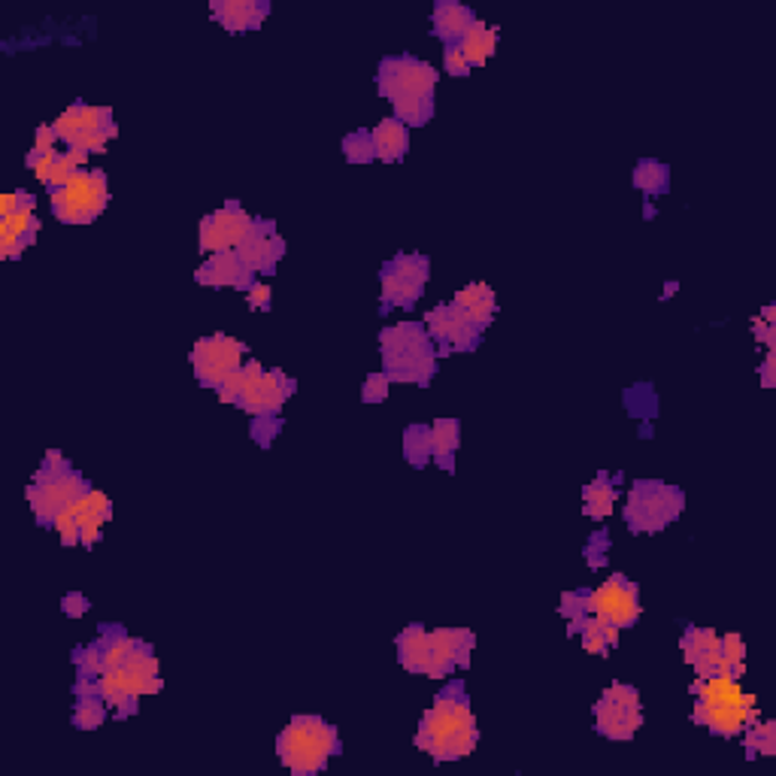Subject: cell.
<instances>
[{"label": "cell", "mask_w": 776, "mask_h": 776, "mask_svg": "<svg viewBox=\"0 0 776 776\" xmlns=\"http://www.w3.org/2000/svg\"><path fill=\"white\" fill-rule=\"evenodd\" d=\"M476 743H480V728H476L464 679H449L419 722L416 747L428 752L434 762H458V759H468Z\"/></svg>", "instance_id": "cell-1"}, {"label": "cell", "mask_w": 776, "mask_h": 776, "mask_svg": "<svg viewBox=\"0 0 776 776\" xmlns=\"http://www.w3.org/2000/svg\"><path fill=\"white\" fill-rule=\"evenodd\" d=\"M476 634L471 628H437L428 631L425 625H407L398 640V662L407 674L431 679H449L456 670L471 667Z\"/></svg>", "instance_id": "cell-2"}, {"label": "cell", "mask_w": 776, "mask_h": 776, "mask_svg": "<svg viewBox=\"0 0 776 776\" xmlns=\"http://www.w3.org/2000/svg\"><path fill=\"white\" fill-rule=\"evenodd\" d=\"M376 92L391 104L398 122L425 128L437 110V68L416 56H386L376 68Z\"/></svg>", "instance_id": "cell-3"}, {"label": "cell", "mask_w": 776, "mask_h": 776, "mask_svg": "<svg viewBox=\"0 0 776 776\" xmlns=\"http://www.w3.org/2000/svg\"><path fill=\"white\" fill-rule=\"evenodd\" d=\"M161 689H165V679H161L158 655L153 643L146 640H137L125 665L112 667L100 677L73 679V694H97L100 701H107V707L116 710L119 719L137 716L140 701L146 694H158Z\"/></svg>", "instance_id": "cell-4"}, {"label": "cell", "mask_w": 776, "mask_h": 776, "mask_svg": "<svg viewBox=\"0 0 776 776\" xmlns=\"http://www.w3.org/2000/svg\"><path fill=\"white\" fill-rule=\"evenodd\" d=\"M692 722L716 737H737L747 731L755 716V698L740 689V679L710 674L692 682Z\"/></svg>", "instance_id": "cell-5"}, {"label": "cell", "mask_w": 776, "mask_h": 776, "mask_svg": "<svg viewBox=\"0 0 776 776\" xmlns=\"http://www.w3.org/2000/svg\"><path fill=\"white\" fill-rule=\"evenodd\" d=\"M379 359H383V374H388L391 383H403V386H431V379L440 367V355L425 322L407 319L383 328Z\"/></svg>", "instance_id": "cell-6"}, {"label": "cell", "mask_w": 776, "mask_h": 776, "mask_svg": "<svg viewBox=\"0 0 776 776\" xmlns=\"http://www.w3.org/2000/svg\"><path fill=\"white\" fill-rule=\"evenodd\" d=\"M340 752H343L340 731L331 722H325L322 716H310V713L291 716L289 725L277 737L279 762L294 776L322 774Z\"/></svg>", "instance_id": "cell-7"}, {"label": "cell", "mask_w": 776, "mask_h": 776, "mask_svg": "<svg viewBox=\"0 0 776 776\" xmlns=\"http://www.w3.org/2000/svg\"><path fill=\"white\" fill-rule=\"evenodd\" d=\"M92 488L95 485L88 483L68 458L58 449H49L28 485V507L34 513V522L40 528H52L58 516L73 507L83 495H88Z\"/></svg>", "instance_id": "cell-8"}, {"label": "cell", "mask_w": 776, "mask_h": 776, "mask_svg": "<svg viewBox=\"0 0 776 776\" xmlns=\"http://www.w3.org/2000/svg\"><path fill=\"white\" fill-rule=\"evenodd\" d=\"M686 513V492L662 480H634L625 500V525L631 534H662Z\"/></svg>", "instance_id": "cell-9"}, {"label": "cell", "mask_w": 776, "mask_h": 776, "mask_svg": "<svg viewBox=\"0 0 776 776\" xmlns=\"http://www.w3.org/2000/svg\"><path fill=\"white\" fill-rule=\"evenodd\" d=\"M110 204V180L100 167H83L73 180L49 194V207L61 225H92Z\"/></svg>", "instance_id": "cell-10"}, {"label": "cell", "mask_w": 776, "mask_h": 776, "mask_svg": "<svg viewBox=\"0 0 776 776\" xmlns=\"http://www.w3.org/2000/svg\"><path fill=\"white\" fill-rule=\"evenodd\" d=\"M431 279V258L422 252H398L379 267V313L413 310Z\"/></svg>", "instance_id": "cell-11"}, {"label": "cell", "mask_w": 776, "mask_h": 776, "mask_svg": "<svg viewBox=\"0 0 776 776\" xmlns=\"http://www.w3.org/2000/svg\"><path fill=\"white\" fill-rule=\"evenodd\" d=\"M52 128L68 149L85 155L104 153L107 143L119 137V125L112 119L110 107H92L85 100H76L73 107H68L52 122Z\"/></svg>", "instance_id": "cell-12"}, {"label": "cell", "mask_w": 776, "mask_h": 776, "mask_svg": "<svg viewBox=\"0 0 776 776\" xmlns=\"http://www.w3.org/2000/svg\"><path fill=\"white\" fill-rule=\"evenodd\" d=\"M592 716H595L597 735L607 737L613 743H628V740H634L640 728H643L640 692L634 686H628V682H613V686H607V689L601 692Z\"/></svg>", "instance_id": "cell-13"}, {"label": "cell", "mask_w": 776, "mask_h": 776, "mask_svg": "<svg viewBox=\"0 0 776 776\" xmlns=\"http://www.w3.org/2000/svg\"><path fill=\"white\" fill-rule=\"evenodd\" d=\"M140 638H131L125 625L104 622L97 628V638L85 646H76L70 652V662L76 670V679H92L107 674L112 667L125 665L128 655L134 652Z\"/></svg>", "instance_id": "cell-14"}, {"label": "cell", "mask_w": 776, "mask_h": 776, "mask_svg": "<svg viewBox=\"0 0 776 776\" xmlns=\"http://www.w3.org/2000/svg\"><path fill=\"white\" fill-rule=\"evenodd\" d=\"M298 391V383L289 374H282L279 367L264 371L262 361H246V388L237 401V410L255 416H279L282 407Z\"/></svg>", "instance_id": "cell-15"}, {"label": "cell", "mask_w": 776, "mask_h": 776, "mask_svg": "<svg viewBox=\"0 0 776 776\" xmlns=\"http://www.w3.org/2000/svg\"><path fill=\"white\" fill-rule=\"evenodd\" d=\"M243 359H246V343L237 340V337H228V334L201 337L189 352L194 379L204 388H213V391H219L225 379L243 367Z\"/></svg>", "instance_id": "cell-16"}, {"label": "cell", "mask_w": 776, "mask_h": 776, "mask_svg": "<svg viewBox=\"0 0 776 776\" xmlns=\"http://www.w3.org/2000/svg\"><path fill=\"white\" fill-rule=\"evenodd\" d=\"M589 616H597L601 622L613 625L619 631L634 628L643 616L638 582L625 573H613L597 589H589Z\"/></svg>", "instance_id": "cell-17"}, {"label": "cell", "mask_w": 776, "mask_h": 776, "mask_svg": "<svg viewBox=\"0 0 776 776\" xmlns=\"http://www.w3.org/2000/svg\"><path fill=\"white\" fill-rule=\"evenodd\" d=\"M425 328H428L431 340L437 347V355H458V352H476L483 343V334L476 325L468 322V316L458 310L452 301L437 304L434 310L425 313Z\"/></svg>", "instance_id": "cell-18"}, {"label": "cell", "mask_w": 776, "mask_h": 776, "mask_svg": "<svg viewBox=\"0 0 776 776\" xmlns=\"http://www.w3.org/2000/svg\"><path fill=\"white\" fill-rule=\"evenodd\" d=\"M252 225H255V216H250L237 201H225L222 207L204 216V222H201V234H197L201 250L209 252V255L234 252L246 240Z\"/></svg>", "instance_id": "cell-19"}, {"label": "cell", "mask_w": 776, "mask_h": 776, "mask_svg": "<svg viewBox=\"0 0 776 776\" xmlns=\"http://www.w3.org/2000/svg\"><path fill=\"white\" fill-rule=\"evenodd\" d=\"M234 252L240 255V262L250 267L252 274H274L277 264L282 262V255H286V240L279 237L277 222L255 219L246 240H243Z\"/></svg>", "instance_id": "cell-20"}, {"label": "cell", "mask_w": 776, "mask_h": 776, "mask_svg": "<svg viewBox=\"0 0 776 776\" xmlns=\"http://www.w3.org/2000/svg\"><path fill=\"white\" fill-rule=\"evenodd\" d=\"M194 282L207 286V289L250 291L258 282V274H252L250 267L240 262L237 252H216L194 270Z\"/></svg>", "instance_id": "cell-21"}, {"label": "cell", "mask_w": 776, "mask_h": 776, "mask_svg": "<svg viewBox=\"0 0 776 776\" xmlns=\"http://www.w3.org/2000/svg\"><path fill=\"white\" fill-rule=\"evenodd\" d=\"M679 652L698 677H710L722 665V634H716L713 628L686 625V631L679 638Z\"/></svg>", "instance_id": "cell-22"}, {"label": "cell", "mask_w": 776, "mask_h": 776, "mask_svg": "<svg viewBox=\"0 0 776 776\" xmlns=\"http://www.w3.org/2000/svg\"><path fill=\"white\" fill-rule=\"evenodd\" d=\"M70 513H73V525L80 531V546L95 549L104 537V525L112 519V500L100 488H92L88 495H83L70 507Z\"/></svg>", "instance_id": "cell-23"}, {"label": "cell", "mask_w": 776, "mask_h": 776, "mask_svg": "<svg viewBox=\"0 0 776 776\" xmlns=\"http://www.w3.org/2000/svg\"><path fill=\"white\" fill-rule=\"evenodd\" d=\"M270 0H213L209 15L231 34H250L258 31L270 15Z\"/></svg>", "instance_id": "cell-24"}, {"label": "cell", "mask_w": 776, "mask_h": 776, "mask_svg": "<svg viewBox=\"0 0 776 776\" xmlns=\"http://www.w3.org/2000/svg\"><path fill=\"white\" fill-rule=\"evenodd\" d=\"M37 234H40V219L34 216V209H22L10 219H0V258L19 262L25 250L37 243Z\"/></svg>", "instance_id": "cell-25"}, {"label": "cell", "mask_w": 776, "mask_h": 776, "mask_svg": "<svg viewBox=\"0 0 776 776\" xmlns=\"http://www.w3.org/2000/svg\"><path fill=\"white\" fill-rule=\"evenodd\" d=\"M476 25V13L458 0H437L431 13V34L444 46H456Z\"/></svg>", "instance_id": "cell-26"}, {"label": "cell", "mask_w": 776, "mask_h": 776, "mask_svg": "<svg viewBox=\"0 0 776 776\" xmlns=\"http://www.w3.org/2000/svg\"><path fill=\"white\" fill-rule=\"evenodd\" d=\"M452 304L468 316L471 325H476L480 331L492 328V322L498 316V298H495V289L488 282H468L464 289L456 291Z\"/></svg>", "instance_id": "cell-27"}, {"label": "cell", "mask_w": 776, "mask_h": 776, "mask_svg": "<svg viewBox=\"0 0 776 776\" xmlns=\"http://www.w3.org/2000/svg\"><path fill=\"white\" fill-rule=\"evenodd\" d=\"M568 634L570 638L582 640V650L589 655H597V658H607L616 646H619V628L613 625L601 622L597 616H582L577 622H568Z\"/></svg>", "instance_id": "cell-28"}, {"label": "cell", "mask_w": 776, "mask_h": 776, "mask_svg": "<svg viewBox=\"0 0 776 776\" xmlns=\"http://www.w3.org/2000/svg\"><path fill=\"white\" fill-rule=\"evenodd\" d=\"M619 483H622V473H597L595 480L585 485V492H582V513L589 516V519H595V522L607 519L613 513V507H616V498H619Z\"/></svg>", "instance_id": "cell-29"}, {"label": "cell", "mask_w": 776, "mask_h": 776, "mask_svg": "<svg viewBox=\"0 0 776 776\" xmlns=\"http://www.w3.org/2000/svg\"><path fill=\"white\" fill-rule=\"evenodd\" d=\"M371 137H374L376 161H383V165H398V161H403L407 153H410V128L398 122L395 116H391V119H383V122L371 131Z\"/></svg>", "instance_id": "cell-30"}, {"label": "cell", "mask_w": 776, "mask_h": 776, "mask_svg": "<svg viewBox=\"0 0 776 776\" xmlns=\"http://www.w3.org/2000/svg\"><path fill=\"white\" fill-rule=\"evenodd\" d=\"M431 446H434V464L444 473H456V452L461 446L458 419H437L431 425Z\"/></svg>", "instance_id": "cell-31"}, {"label": "cell", "mask_w": 776, "mask_h": 776, "mask_svg": "<svg viewBox=\"0 0 776 776\" xmlns=\"http://www.w3.org/2000/svg\"><path fill=\"white\" fill-rule=\"evenodd\" d=\"M456 46L461 49V56L468 58L471 70L485 68V61H492L495 52H498V28H492V25H485V22L476 19V25Z\"/></svg>", "instance_id": "cell-32"}, {"label": "cell", "mask_w": 776, "mask_h": 776, "mask_svg": "<svg viewBox=\"0 0 776 776\" xmlns=\"http://www.w3.org/2000/svg\"><path fill=\"white\" fill-rule=\"evenodd\" d=\"M631 182L650 204L655 197H665L667 189H670V167L665 161H655V158H640L634 173H631Z\"/></svg>", "instance_id": "cell-33"}, {"label": "cell", "mask_w": 776, "mask_h": 776, "mask_svg": "<svg viewBox=\"0 0 776 776\" xmlns=\"http://www.w3.org/2000/svg\"><path fill=\"white\" fill-rule=\"evenodd\" d=\"M403 461H407L410 468H416V471L428 468L431 461H434L431 425L416 422V425H407V428H403Z\"/></svg>", "instance_id": "cell-34"}, {"label": "cell", "mask_w": 776, "mask_h": 776, "mask_svg": "<svg viewBox=\"0 0 776 776\" xmlns=\"http://www.w3.org/2000/svg\"><path fill=\"white\" fill-rule=\"evenodd\" d=\"M70 722L80 731H95V728H100L107 722V701H100L97 694H73Z\"/></svg>", "instance_id": "cell-35"}, {"label": "cell", "mask_w": 776, "mask_h": 776, "mask_svg": "<svg viewBox=\"0 0 776 776\" xmlns=\"http://www.w3.org/2000/svg\"><path fill=\"white\" fill-rule=\"evenodd\" d=\"M716 674H725L731 679H743L747 674V643L735 631L722 634V665Z\"/></svg>", "instance_id": "cell-36"}, {"label": "cell", "mask_w": 776, "mask_h": 776, "mask_svg": "<svg viewBox=\"0 0 776 776\" xmlns=\"http://www.w3.org/2000/svg\"><path fill=\"white\" fill-rule=\"evenodd\" d=\"M747 755L759 759V755H774L776 752V725L774 722H752L747 731Z\"/></svg>", "instance_id": "cell-37"}, {"label": "cell", "mask_w": 776, "mask_h": 776, "mask_svg": "<svg viewBox=\"0 0 776 776\" xmlns=\"http://www.w3.org/2000/svg\"><path fill=\"white\" fill-rule=\"evenodd\" d=\"M340 149H343V158H347L349 165H371V161H376L374 137H371V131H364V128L349 131L343 143H340Z\"/></svg>", "instance_id": "cell-38"}, {"label": "cell", "mask_w": 776, "mask_h": 776, "mask_svg": "<svg viewBox=\"0 0 776 776\" xmlns=\"http://www.w3.org/2000/svg\"><path fill=\"white\" fill-rule=\"evenodd\" d=\"M88 161V155L85 153H76V149H68V153H58V161L56 167H52V177H49V182H46V189H49V194L58 192V189H64L80 170H83V165Z\"/></svg>", "instance_id": "cell-39"}, {"label": "cell", "mask_w": 776, "mask_h": 776, "mask_svg": "<svg viewBox=\"0 0 776 776\" xmlns=\"http://www.w3.org/2000/svg\"><path fill=\"white\" fill-rule=\"evenodd\" d=\"M625 403H628L631 416L652 419L658 413V398H655V391H652L650 386L628 388V391H625Z\"/></svg>", "instance_id": "cell-40"}, {"label": "cell", "mask_w": 776, "mask_h": 776, "mask_svg": "<svg viewBox=\"0 0 776 776\" xmlns=\"http://www.w3.org/2000/svg\"><path fill=\"white\" fill-rule=\"evenodd\" d=\"M252 440L262 446V449H270L274 440L279 437L282 431V416H255L252 419Z\"/></svg>", "instance_id": "cell-41"}, {"label": "cell", "mask_w": 776, "mask_h": 776, "mask_svg": "<svg viewBox=\"0 0 776 776\" xmlns=\"http://www.w3.org/2000/svg\"><path fill=\"white\" fill-rule=\"evenodd\" d=\"M752 337L764 343L767 349L776 347V306L767 304L762 310V316L752 319Z\"/></svg>", "instance_id": "cell-42"}, {"label": "cell", "mask_w": 776, "mask_h": 776, "mask_svg": "<svg viewBox=\"0 0 776 776\" xmlns=\"http://www.w3.org/2000/svg\"><path fill=\"white\" fill-rule=\"evenodd\" d=\"M558 613H561L568 622H577V619H582V616H589V589L565 592L561 601H558Z\"/></svg>", "instance_id": "cell-43"}, {"label": "cell", "mask_w": 776, "mask_h": 776, "mask_svg": "<svg viewBox=\"0 0 776 776\" xmlns=\"http://www.w3.org/2000/svg\"><path fill=\"white\" fill-rule=\"evenodd\" d=\"M391 379H388V374H383V371H376V374H371L367 379H364V386H361V401L364 403H383L388 401V391H391Z\"/></svg>", "instance_id": "cell-44"}, {"label": "cell", "mask_w": 776, "mask_h": 776, "mask_svg": "<svg viewBox=\"0 0 776 776\" xmlns=\"http://www.w3.org/2000/svg\"><path fill=\"white\" fill-rule=\"evenodd\" d=\"M34 207H37V197H34L28 189H15L13 194H7V197L0 201V219H10V216H15V213L34 209Z\"/></svg>", "instance_id": "cell-45"}, {"label": "cell", "mask_w": 776, "mask_h": 776, "mask_svg": "<svg viewBox=\"0 0 776 776\" xmlns=\"http://www.w3.org/2000/svg\"><path fill=\"white\" fill-rule=\"evenodd\" d=\"M58 161V149H52V153H40V149H31L28 158H25V165H28V170H34V177L46 185L49 182V177H52V167H56Z\"/></svg>", "instance_id": "cell-46"}, {"label": "cell", "mask_w": 776, "mask_h": 776, "mask_svg": "<svg viewBox=\"0 0 776 776\" xmlns=\"http://www.w3.org/2000/svg\"><path fill=\"white\" fill-rule=\"evenodd\" d=\"M243 388H246V364L240 367V371H234V374L225 379L222 386H219V401L228 403V407H237V401H240V395H243Z\"/></svg>", "instance_id": "cell-47"}, {"label": "cell", "mask_w": 776, "mask_h": 776, "mask_svg": "<svg viewBox=\"0 0 776 776\" xmlns=\"http://www.w3.org/2000/svg\"><path fill=\"white\" fill-rule=\"evenodd\" d=\"M610 531H597L595 537L589 541V546H585V555H589V568L597 570L601 565H604V558H607V553H610V537H607Z\"/></svg>", "instance_id": "cell-48"}, {"label": "cell", "mask_w": 776, "mask_h": 776, "mask_svg": "<svg viewBox=\"0 0 776 776\" xmlns=\"http://www.w3.org/2000/svg\"><path fill=\"white\" fill-rule=\"evenodd\" d=\"M444 70L449 76H458V80L471 76V64H468V58L461 56L458 46H446L444 49Z\"/></svg>", "instance_id": "cell-49"}, {"label": "cell", "mask_w": 776, "mask_h": 776, "mask_svg": "<svg viewBox=\"0 0 776 776\" xmlns=\"http://www.w3.org/2000/svg\"><path fill=\"white\" fill-rule=\"evenodd\" d=\"M246 304L250 310H258V313H270L274 306V289L267 282H255L250 291H246Z\"/></svg>", "instance_id": "cell-50"}, {"label": "cell", "mask_w": 776, "mask_h": 776, "mask_svg": "<svg viewBox=\"0 0 776 776\" xmlns=\"http://www.w3.org/2000/svg\"><path fill=\"white\" fill-rule=\"evenodd\" d=\"M88 610H92V601L83 592H68L61 597V613L70 619H83V616H88Z\"/></svg>", "instance_id": "cell-51"}, {"label": "cell", "mask_w": 776, "mask_h": 776, "mask_svg": "<svg viewBox=\"0 0 776 776\" xmlns=\"http://www.w3.org/2000/svg\"><path fill=\"white\" fill-rule=\"evenodd\" d=\"M58 143V134L52 125H40L37 131H34V149H40V153H52Z\"/></svg>", "instance_id": "cell-52"}, {"label": "cell", "mask_w": 776, "mask_h": 776, "mask_svg": "<svg viewBox=\"0 0 776 776\" xmlns=\"http://www.w3.org/2000/svg\"><path fill=\"white\" fill-rule=\"evenodd\" d=\"M776 383V349H767V355L762 361V386L774 388Z\"/></svg>", "instance_id": "cell-53"}, {"label": "cell", "mask_w": 776, "mask_h": 776, "mask_svg": "<svg viewBox=\"0 0 776 776\" xmlns=\"http://www.w3.org/2000/svg\"><path fill=\"white\" fill-rule=\"evenodd\" d=\"M677 289H679V282H667L665 294H662V298H665V301L667 298H674V294H677Z\"/></svg>", "instance_id": "cell-54"}]
</instances>
